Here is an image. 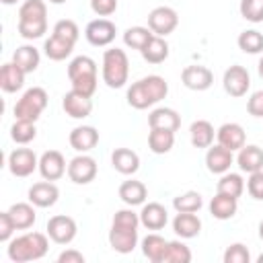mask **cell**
I'll use <instances>...</instances> for the list:
<instances>
[{
  "instance_id": "cell-1",
  "label": "cell",
  "mask_w": 263,
  "mask_h": 263,
  "mask_svg": "<svg viewBox=\"0 0 263 263\" xmlns=\"http://www.w3.org/2000/svg\"><path fill=\"white\" fill-rule=\"evenodd\" d=\"M140 214L129 210H117L111 222L109 230V245L115 253L127 255L138 247V226H140Z\"/></svg>"
},
{
  "instance_id": "cell-2",
  "label": "cell",
  "mask_w": 263,
  "mask_h": 263,
  "mask_svg": "<svg viewBox=\"0 0 263 263\" xmlns=\"http://www.w3.org/2000/svg\"><path fill=\"white\" fill-rule=\"evenodd\" d=\"M168 95V82L162 76H144L136 82H132V86L127 88V105L134 109H148L156 103H160L164 97Z\"/></svg>"
},
{
  "instance_id": "cell-3",
  "label": "cell",
  "mask_w": 263,
  "mask_h": 263,
  "mask_svg": "<svg viewBox=\"0 0 263 263\" xmlns=\"http://www.w3.org/2000/svg\"><path fill=\"white\" fill-rule=\"evenodd\" d=\"M49 240L43 232H25L16 238L8 240L6 253L8 259L14 263H27V261H39L47 255Z\"/></svg>"
},
{
  "instance_id": "cell-4",
  "label": "cell",
  "mask_w": 263,
  "mask_h": 263,
  "mask_svg": "<svg viewBox=\"0 0 263 263\" xmlns=\"http://www.w3.org/2000/svg\"><path fill=\"white\" fill-rule=\"evenodd\" d=\"M18 35L23 39H39L47 33V6L43 0H25L18 8Z\"/></svg>"
},
{
  "instance_id": "cell-5",
  "label": "cell",
  "mask_w": 263,
  "mask_h": 263,
  "mask_svg": "<svg viewBox=\"0 0 263 263\" xmlns=\"http://www.w3.org/2000/svg\"><path fill=\"white\" fill-rule=\"evenodd\" d=\"M97 74H99L97 62L88 55H76L68 64V78L72 82V88L88 97H92L97 90V80H99Z\"/></svg>"
},
{
  "instance_id": "cell-6",
  "label": "cell",
  "mask_w": 263,
  "mask_h": 263,
  "mask_svg": "<svg viewBox=\"0 0 263 263\" xmlns=\"http://www.w3.org/2000/svg\"><path fill=\"white\" fill-rule=\"evenodd\" d=\"M101 74H103V82L109 88H121V86H125V82L129 78V60H127V53L123 49H119V47L105 49Z\"/></svg>"
},
{
  "instance_id": "cell-7",
  "label": "cell",
  "mask_w": 263,
  "mask_h": 263,
  "mask_svg": "<svg viewBox=\"0 0 263 263\" xmlns=\"http://www.w3.org/2000/svg\"><path fill=\"white\" fill-rule=\"evenodd\" d=\"M47 92L41 86H33L23 92V97L14 105V119H25V121H37L39 115L47 107Z\"/></svg>"
},
{
  "instance_id": "cell-8",
  "label": "cell",
  "mask_w": 263,
  "mask_h": 263,
  "mask_svg": "<svg viewBox=\"0 0 263 263\" xmlns=\"http://www.w3.org/2000/svg\"><path fill=\"white\" fill-rule=\"evenodd\" d=\"M177 25H179V14L171 6H156L148 14V29L154 35L166 37L177 29Z\"/></svg>"
},
{
  "instance_id": "cell-9",
  "label": "cell",
  "mask_w": 263,
  "mask_h": 263,
  "mask_svg": "<svg viewBox=\"0 0 263 263\" xmlns=\"http://www.w3.org/2000/svg\"><path fill=\"white\" fill-rule=\"evenodd\" d=\"M76 232H78V226H76L74 218H70L66 214H58L47 220V236L55 245H70L76 238Z\"/></svg>"
},
{
  "instance_id": "cell-10",
  "label": "cell",
  "mask_w": 263,
  "mask_h": 263,
  "mask_svg": "<svg viewBox=\"0 0 263 263\" xmlns=\"http://www.w3.org/2000/svg\"><path fill=\"white\" fill-rule=\"evenodd\" d=\"M68 177L76 185H88L97 177V160L86 152H80L68 162Z\"/></svg>"
},
{
  "instance_id": "cell-11",
  "label": "cell",
  "mask_w": 263,
  "mask_h": 263,
  "mask_svg": "<svg viewBox=\"0 0 263 263\" xmlns=\"http://www.w3.org/2000/svg\"><path fill=\"white\" fill-rule=\"evenodd\" d=\"M39 168V158L31 148H14L8 154V171L14 177H29Z\"/></svg>"
},
{
  "instance_id": "cell-12",
  "label": "cell",
  "mask_w": 263,
  "mask_h": 263,
  "mask_svg": "<svg viewBox=\"0 0 263 263\" xmlns=\"http://www.w3.org/2000/svg\"><path fill=\"white\" fill-rule=\"evenodd\" d=\"M222 84H224V90L238 99V97H245L249 86H251V76H249V70L240 64H234L230 68H226L224 76H222Z\"/></svg>"
},
{
  "instance_id": "cell-13",
  "label": "cell",
  "mask_w": 263,
  "mask_h": 263,
  "mask_svg": "<svg viewBox=\"0 0 263 263\" xmlns=\"http://www.w3.org/2000/svg\"><path fill=\"white\" fill-rule=\"evenodd\" d=\"M115 33H117V27L109 18H95L84 29L86 41L95 47H107L115 39Z\"/></svg>"
},
{
  "instance_id": "cell-14",
  "label": "cell",
  "mask_w": 263,
  "mask_h": 263,
  "mask_svg": "<svg viewBox=\"0 0 263 263\" xmlns=\"http://www.w3.org/2000/svg\"><path fill=\"white\" fill-rule=\"evenodd\" d=\"M62 109L72 119H84L92 113V97L72 88L62 97Z\"/></svg>"
},
{
  "instance_id": "cell-15",
  "label": "cell",
  "mask_w": 263,
  "mask_h": 263,
  "mask_svg": "<svg viewBox=\"0 0 263 263\" xmlns=\"http://www.w3.org/2000/svg\"><path fill=\"white\" fill-rule=\"evenodd\" d=\"M181 82L189 88V90H208L212 84H214V74L208 66H201V64H191V66H185L183 72H181Z\"/></svg>"
},
{
  "instance_id": "cell-16",
  "label": "cell",
  "mask_w": 263,
  "mask_h": 263,
  "mask_svg": "<svg viewBox=\"0 0 263 263\" xmlns=\"http://www.w3.org/2000/svg\"><path fill=\"white\" fill-rule=\"evenodd\" d=\"M39 175L45 181H58L68 173V164L62 152L58 150H47L39 156Z\"/></svg>"
},
{
  "instance_id": "cell-17",
  "label": "cell",
  "mask_w": 263,
  "mask_h": 263,
  "mask_svg": "<svg viewBox=\"0 0 263 263\" xmlns=\"http://www.w3.org/2000/svg\"><path fill=\"white\" fill-rule=\"evenodd\" d=\"M29 201L35 205V208H51L55 205L58 197H60V189L53 181H39V183H33L29 193H27Z\"/></svg>"
},
{
  "instance_id": "cell-18",
  "label": "cell",
  "mask_w": 263,
  "mask_h": 263,
  "mask_svg": "<svg viewBox=\"0 0 263 263\" xmlns=\"http://www.w3.org/2000/svg\"><path fill=\"white\" fill-rule=\"evenodd\" d=\"M216 140H218L220 146H224V148H228L232 152H238L247 144V134H245V129H242L240 123L230 121V123H222L218 127Z\"/></svg>"
},
{
  "instance_id": "cell-19",
  "label": "cell",
  "mask_w": 263,
  "mask_h": 263,
  "mask_svg": "<svg viewBox=\"0 0 263 263\" xmlns=\"http://www.w3.org/2000/svg\"><path fill=\"white\" fill-rule=\"evenodd\" d=\"M234 162V156H232V150L216 144V146H210L208 152H205V166L210 173L214 175H224L230 171V164Z\"/></svg>"
},
{
  "instance_id": "cell-20",
  "label": "cell",
  "mask_w": 263,
  "mask_h": 263,
  "mask_svg": "<svg viewBox=\"0 0 263 263\" xmlns=\"http://www.w3.org/2000/svg\"><path fill=\"white\" fill-rule=\"evenodd\" d=\"M148 125H150V129L177 132L181 127V115L171 107H156L148 113Z\"/></svg>"
},
{
  "instance_id": "cell-21",
  "label": "cell",
  "mask_w": 263,
  "mask_h": 263,
  "mask_svg": "<svg viewBox=\"0 0 263 263\" xmlns=\"http://www.w3.org/2000/svg\"><path fill=\"white\" fill-rule=\"evenodd\" d=\"M140 222L144 228L148 230H160L166 226L168 222V212L162 203L158 201H150V203H144L142 205V212H140Z\"/></svg>"
},
{
  "instance_id": "cell-22",
  "label": "cell",
  "mask_w": 263,
  "mask_h": 263,
  "mask_svg": "<svg viewBox=\"0 0 263 263\" xmlns=\"http://www.w3.org/2000/svg\"><path fill=\"white\" fill-rule=\"evenodd\" d=\"M68 142L76 152H90L99 144V132L92 125H78L70 132Z\"/></svg>"
},
{
  "instance_id": "cell-23",
  "label": "cell",
  "mask_w": 263,
  "mask_h": 263,
  "mask_svg": "<svg viewBox=\"0 0 263 263\" xmlns=\"http://www.w3.org/2000/svg\"><path fill=\"white\" fill-rule=\"evenodd\" d=\"M173 230L181 238H195L201 232V220L195 212H177L173 220Z\"/></svg>"
},
{
  "instance_id": "cell-24",
  "label": "cell",
  "mask_w": 263,
  "mask_h": 263,
  "mask_svg": "<svg viewBox=\"0 0 263 263\" xmlns=\"http://www.w3.org/2000/svg\"><path fill=\"white\" fill-rule=\"evenodd\" d=\"M236 164L242 173H249V175L257 173V171H263V148H259L255 144H245L238 150Z\"/></svg>"
},
{
  "instance_id": "cell-25",
  "label": "cell",
  "mask_w": 263,
  "mask_h": 263,
  "mask_svg": "<svg viewBox=\"0 0 263 263\" xmlns=\"http://www.w3.org/2000/svg\"><path fill=\"white\" fill-rule=\"evenodd\" d=\"M111 164L121 175H136L140 168V156L129 148H115L111 154Z\"/></svg>"
},
{
  "instance_id": "cell-26",
  "label": "cell",
  "mask_w": 263,
  "mask_h": 263,
  "mask_svg": "<svg viewBox=\"0 0 263 263\" xmlns=\"http://www.w3.org/2000/svg\"><path fill=\"white\" fill-rule=\"evenodd\" d=\"M119 197L125 205L134 208V205H144L146 197H148V189L142 181H136V179H129V181H123L119 185Z\"/></svg>"
},
{
  "instance_id": "cell-27",
  "label": "cell",
  "mask_w": 263,
  "mask_h": 263,
  "mask_svg": "<svg viewBox=\"0 0 263 263\" xmlns=\"http://www.w3.org/2000/svg\"><path fill=\"white\" fill-rule=\"evenodd\" d=\"M25 72L14 64V62H6L0 68V88L4 92H16L23 88L25 84Z\"/></svg>"
},
{
  "instance_id": "cell-28",
  "label": "cell",
  "mask_w": 263,
  "mask_h": 263,
  "mask_svg": "<svg viewBox=\"0 0 263 263\" xmlns=\"http://www.w3.org/2000/svg\"><path fill=\"white\" fill-rule=\"evenodd\" d=\"M166 249H168V240L162 238L156 232H152V234H148V236L142 238V253L152 263H164Z\"/></svg>"
},
{
  "instance_id": "cell-29",
  "label": "cell",
  "mask_w": 263,
  "mask_h": 263,
  "mask_svg": "<svg viewBox=\"0 0 263 263\" xmlns=\"http://www.w3.org/2000/svg\"><path fill=\"white\" fill-rule=\"evenodd\" d=\"M238 210V199L236 197H230L226 193H218L212 197L210 201V214L216 218V220H230Z\"/></svg>"
},
{
  "instance_id": "cell-30",
  "label": "cell",
  "mask_w": 263,
  "mask_h": 263,
  "mask_svg": "<svg viewBox=\"0 0 263 263\" xmlns=\"http://www.w3.org/2000/svg\"><path fill=\"white\" fill-rule=\"evenodd\" d=\"M12 62L25 72V74H31L39 68V62H41V55H39V49L35 45H18L12 53Z\"/></svg>"
},
{
  "instance_id": "cell-31",
  "label": "cell",
  "mask_w": 263,
  "mask_h": 263,
  "mask_svg": "<svg viewBox=\"0 0 263 263\" xmlns=\"http://www.w3.org/2000/svg\"><path fill=\"white\" fill-rule=\"evenodd\" d=\"M189 136H191V144L193 148H210L214 144V136L216 129L208 119H197L191 123L189 127Z\"/></svg>"
},
{
  "instance_id": "cell-32",
  "label": "cell",
  "mask_w": 263,
  "mask_h": 263,
  "mask_svg": "<svg viewBox=\"0 0 263 263\" xmlns=\"http://www.w3.org/2000/svg\"><path fill=\"white\" fill-rule=\"evenodd\" d=\"M8 214H10V218H12V222H14V226H16V230H27V228H31L33 224H35V220H37V214H35V205L29 201H18V203H12L10 208H8Z\"/></svg>"
},
{
  "instance_id": "cell-33",
  "label": "cell",
  "mask_w": 263,
  "mask_h": 263,
  "mask_svg": "<svg viewBox=\"0 0 263 263\" xmlns=\"http://www.w3.org/2000/svg\"><path fill=\"white\" fill-rule=\"evenodd\" d=\"M142 58L148 62V64H162L166 58H168V43L164 37L160 35H152V39L144 45V49L140 51Z\"/></svg>"
},
{
  "instance_id": "cell-34",
  "label": "cell",
  "mask_w": 263,
  "mask_h": 263,
  "mask_svg": "<svg viewBox=\"0 0 263 263\" xmlns=\"http://www.w3.org/2000/svg\"><path fill=\"white\" fill-rule=\"evenodd\" d=\"M72 49H74V43H70V41H66V39H62V37H58V35H49V39H45V43H43V53L51 60V62H62V60H66L70 53H72Z\"/></svg>"
},
{
  "instance_id": "cell-35",
  "label": "cell",
  "mask_w": 263,
  "mask_h": 263,
  "mask_svg": "<svg viewBox=\"0 0 263 263\" xmlns=\"http://www.w3.org/2000/svg\"><path fill=\"white\" fill-rule=\"evenodd\" d=\"M175 146V132L168 129H150L148 134V148L154 154H166Z\"/></svg>"
},
{
  "instance_id": "cell-36",
  "label": "cell",
  "mask_w": 263,
  "mask_h": 263,
  "mask_svg": "<svg viewBox=\"0 0 263 263\" xmlns=\"http://www.w3.org/2000/svg\"><path fill=\"white\" fill-rule=\"evenodd\" d=\"M218 193H226L230 197H240L242 191H245V179L238 175V173H224L218 181V187H216Z\"/></svg>"
},
{
  "instance_id": "cell-37",
  "label": "cell",
  "mask_w": 263,
  "mask_h": 263,
  "mask_svg": "<svg viewBox=\"0 0 263 263\" xmlns=\"http://www.w3.org/2000/svg\"><path fill=\"white\" fill-rule=\"evenodd\" d=\"M236 43H238V49L245 51V53H251V55L263 53V33H259L257 29H247V31H242V33L238 35Z\"/></svg>"
},
{
  "instance_id": "cell-38",
  "label": "cell",
  "mask_w": 263,
  "mask_h": 263,
  "mask_svg": "<svg viewBox=\"0 0 263 263\" xmlns=\"http://www.w3.org/2000/svg\"><path fill=\"white\" fill-rule=\"evenodd\" d=\"M152 35H154V33H152L148 27H129V29H125V33H123V43H125L127 47H132V49L142 51L144 45L152 39Z\"/></svg>"
},
{
  "instance_id": "cell-39",
  "label": "cell",
  "mask_w": 263,
  "mask_h": 263,
  "mask_svg": "<svg viewBox=\"0 0 263 263\" xmlns=\"http://www.w3.org/2000/svg\"><path fill=\"white\" fill-rule=\"evenodd\" d=\"M37 136V127L35 121H25V119H14L12 127H10V138L16 144H29L33 142Z\"/></svg>"
},
{
  "instance_id": "cell-40",
  "label": "cell",
  "mask_w": 263,
  "mask_h": 263,
  "mask_svg": "<svg viewBox=\"0 0 263 263\" xmlns=\"http://www.w3.org/2000/svg\"><path fill=\"white\" fill-rule=\"evenodd\" d=\"M201 205H203V199H201V193L197 191H185L173 199V208L177 212H199Z\"/></svg>"
},
{
  "instance_id": "cell-41",
  "label": "cell",
  "mask_w": 263,
  "mask_h": 263,
  "mask_svg": "<svg viewBox=\"0 0 263 263\" xmlns=\"http://www.w3.org/2000/svg\"><path fill=\"white\" fill-rule=\"evenodd\" d=\"M191 249L181 240H168V249L164 255V263H189L191 261Z\"/></svg>"
},
{
  "instance_id": "cell-42",
  "label": "cell",
  "mask_w": 263,
  "mask_h": 263,
  "mask_svg": "<svg viewBox=\"0 0 263 263\" xmlns=\"http://www.w3.org/2000/svg\"><path fill=\"white\" fill-rule=\"evenodd\" d=\"M240 16L249 23H263V0H240Z\"/></svg>"
},
{
  "instance_id": "cell-43",
  "label": "cell",
  "mask_w": 263,
  "mask_h": 263,
  "mask_svg": "<svg viewBox=\"0 0 263 263\" xmlns=\"http://www.w3.org/2000/svg\"><path fill=\"white\" fill-rule=\"evenodd\" d=\"M51 33L58 35V37H62V39H66V41H70V43H74V45H76V41H78V37H80L78 25H76L74 21H70V18L58 21V23L53 25V31H51Z\"/></svg>"
},
{
  "instance_id": "cell-44",
  "label": "cell",
  "mask_w": 263,
  "mask_h": 263,
  "mask_svg": "<svg viewBox=\"0 0 263 263\" xmlns=\"http://www.w3.org/2000/svg\"><path fill=\"white\" fill-rule=\"evenodd\" d=\"M224 263H249L251 261V253L242 242H232L226 251H224Z\"/></svg>"
},
{
  "instance_id": "cell-45",
  "label": "cell",
  "mask_w": 263,
  "mask_h": 263,
  "mask_svg": "<svg viewBox=\"0 0 263 263\" xmlns=\"http://www.w3.org/2000/svg\"><path fill=\"white\" fill-rule=\"evenodd\" d=\"M247 191L253 199L257 201H263V171H257V173H251L249 179H247Z\"/></svg>"
},
{
  "instance_id": "cell-46",
  "label": "cell",
  "mask_w": 263,
  "mask_h": 263,
  "mask_svg": "<svg viewBox=\"0 0 263 263\" xmlns=\"http://www.w3.org/2000/svg\"><path fill=\"white\" fill-rule=\"evenodd\" d=\"M90 8L99 16H111L117 10V0H90Z\"/></svg>"
},
{
  "instance_id": "cell-47",
  "label": "cell",
  "mask_w": 263,
  "mask_h": 263,
  "mask_svg": "<svg viewBox=\"0 0 263 263\" xmlns=\"http://www.w3.org/2000/svg\"><path fill=\"white\" fill-rule=\"evenodd\" d=\"M14 230H16V226H14V222H12L10 214H8V210L2 212V214H0V240H2V242H8V240L12 238V234H14Z\"/></svg>"
},
{
  "instance_id": "cell-48",
  "label": "cell",
  "mask_w": 263,
  "mask_h": 263,
  "mask_svg": "<svg viewBox=\"0 0 263 263\" xmlns=\"http://www.w3.org/2000/svg\"><path fill=\"white\" fill-rule=\"evenodd\" d=\"M247 111L253 117H263V90H257L247 101Z\"/></svg>"
},
{
  "instance_id": "cell-49",
  "label": "cell",
  "mask_w": 263,
  "mask_h": 263,
  "mask_svg": "<svg viewBox=\"0 0 263 263\" xmlns=\"http://www.w3.org/2000/svg\"><path fill=\"white\" fill-rule=\"evenodd\" d=\"M58 263H84V255L76 249H66L58 255Z\"/></svg>"
},
{
  "instance_id": "cell-50",
  "label": "cell",
  "mask_w": 263,
  "mask_h": 263,
  "mask_svg": "<svg viewBox=\"0 0 263 263\" xmlns=\"http://www.w3.org/2000/svg\"><path fill=\"white\" fill-rule=\"evenodd\" d=\"M257 70H259V76L263 78V55H261V60H259V66H257Z\"/></svg>"
},
{
  "instance_id": "cell-51",
  "label": "cell",
  "mask_w": 263,
  "mask_h": 263,
  "mask_svg": "<svg viewBox=\"0 0 263 263\" xmlns=\"http://www.w3.org/2000/svg\"><path fill=\"white\" fill-rule=\"evenodd\" d=\"M2 4H6V6H12V4H16V2H21V0H0Z\"/></svg>"
},
{
  "instance_id": "cell-52",
  "label": "cell",
  "mask_w": 263,
  "mask_h": 263,
  "mask_svg": "<svg viewBox=\"0 0 263 263\" xmlns=\"http://www.w3.org/2000/svg\"><path fill=\"white\" fill-rule=\"evenodd\" d=\"M259 238H261V240H263V220H261V222H259Z\"/></svg>"
},
{
  "instance_id": "cell-53",
  "label": "cell",
  "mask_w": 263,
  "mask_h": 263,
  "mask_svg": "<svg viewBox=\"0 0 263 263\" xmlns=\"http://www.w3.org/2000/svg\"><path fill=\"white\" fill-rule=\"evenodd\" d=\"M51 4H64V2H68V0H49Z\"/></svg>"
},
{
  "instance_id": "cell-54",
  "label": "cell",
  "mask_w": 263,
  "mask_h": 263,
  "mask_svg": "<svg viewBox=\"0 0 263 263\" xmlns=\"http://www.w3.org/2000/svg\"><path fill=\"white\" fill-rule=\"evenodd\" d=\"M257 263H263V253H261V255L257 257Z\"/></svg>"
}]
</instances>
